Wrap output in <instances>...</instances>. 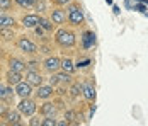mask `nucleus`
Here are the masks:
<instances>
[{"label": "nucleus", "instance_id": "1", "mask_svg": "<svg viewBox=\"0 0 148 126\" xmlns=\"http://www.w3.org/2000/svg\"><path fill=\"white\" fill-rule=\"evenodd\" d=\"M77 41L75 34L72 31H66V29H60L56 32V43H58L61 48H72Z\"/></svg>", "mask_w": 148, "mask_h": 126}, {"label": "nucleus", "instance_id": "2", "mask_svg": "<svg viewBox=\"0 0 148 126\" xmlns=\"http://www.w3.org/2000/svg\"><path fill=\"white\" fill-rule=\"evenodd\" d=\"M68 21H70V24H73V26H80V24L84 22V14H82V10H80L78 5H72V7L68 9Z\"/></svg>", "mask_w": 148, "mask_h": 126}, {"label": "nucleus", "instance_id": "3", "mask_svg": "<svg viewBox=\"0 0 148 126\" xmlns=\"http://www.w3.org/2000/svg\"><path fill=\"white\" fill-rule=\"evenodd\" d=\"M34 111H36V104L32 101H29L27 97H22V101L19 102V112L31 116V114H34Z\"/></svg>", "mask_w": 148, "mask_h": 126}, {"label": "nucleus", "instance_id": "4", "mask_svg": "<svg viewBox=\"0 0 148 126\" xmlns=\"http://www.w3.org/2000/svg\"><path fill=\"white\" fill-rule=\"evenodd\" d=\"M45 68L48 72H58L61 68V60L56 58V56H49L45 61Z\"/></svg>", "mask_w": 148, "mask_h": 126}, {"label": "nucleus", "instance_id": "5", "mask_svg": "<svg viewBox=\"0 0 148 126\" xmlns=\"http://www.w3.org/2000/svg\"><path fill=\"white\" fill-rule=\"evenodd\" d=\"M17 44H19V48H21L22 51H26V53H36V50H38L36 44L32 41H29V39H26V38H21Z\"/></svg>", "mask_w": 148, "mask_h": 126}, {"label": "nucleus", "instance_id": "6", "mask_svg": "<svg viewBox=\"0 0 148 126\" xmlns=\"http://www.w3.org/2000/svg\"><path fill=\"white\" fill-rule=\"evenodd\" d=\"M82 94H84V97L87 99V101H94L95 99V89H94V85L90 84V82H84L82 84Z\"/></svg>", "mask_w": 148, "mask_h": 126}, {"label": "nucleus", "instance_id": "7", "mask_svg": "<svg viewBox=\"0 0 148 126\" xmlns=\"http://www.w3.org/2000/svg\"><path fill=\"white\" fill-rule=\"evenodd\" d=\"M26 78H27V82H29L31 85H38V87H39V85L43 84V77H41L36 70H29L27 75H26Z\"/></svg>", "mask_w": 148, "mask_h": 126}, {"label": "nucleus", "instance_id": "8", "mask_svg": "<svg viewBox=\"0 0 148 126\" xmlns=\"http://www.w3.org/2000/svg\"><path fill=\"white\" fill-rule=\"evenodd\" d=\"M15 92H17L21 97H29L31 92H32V90H31V84H29V82H27V84L19 82V84H17V90H15Z\"/></svg>", "mask_w": 148, "mask_h": 126}, {"label": "nucleus", "instance_id": "9", "mask_svg": "<svg viewBox=\"0 0 148 126\" xmlns=\"http://www.w3.org/2000/svg\"><path fill=\"white\" fill-rule=\"evenodd\" d=\"M39 17L38 15H24L22 17V26H26V28H36L38 24H39Z\"/></svg>", "mask_w": 148, "mask_h": 126}, {"label": "nucleus", "instance_id": "10", "mask_svg": "<svg viewBox=\"0 0 148 126\" xmlns=\"http://www.w3.org/2000/svg\"><path fill=\"white\" fill-rule=\"evenodd\" d=\"M53 94V87L51 85H39L38 87V97L39 99H48Z\"/></svg>", "mask_w": 148, "mask_h": 126}, {"label": "nucleus", "instance_id": "11", "mask_svg": "<svg viewBox=\"0 0 148 126\" xmlns=\"http://www.w3.org/2000/svg\"><path fill=\"white\" fill-rule=\"evenodd\" d=\"M9 67H10V70L22 72L24 68H26V63H24V61H21V60H17V58H10V61H9Z\"/></svg>", "mask_w": 148, "mask_h": 126}, {"label": "nucleus", "instance_id": "12", "mask_svg": "<svg viewBox=\"0 0 148 126\" xmlns=\"http://www.w3.org/2000/svg\"><path fill=\"white\" fill-rule=\"evenodd\" d=\"M7 82L12 85H17L21 82V72H15V70H9L7 73Z\"/></svg>", "mask_w": 148, "mask_h": 126}, {"label": "nucleus", "instance_id": "13", "mask_svg": "<svg viewBox=\"0 0 148 126\" xmlns=\"http://www.w3.org/2000/svg\"><path fill=\"white\" fill-rule=\"evenodd\" d=\"M19 119H21V114L15 112V111H9L7 114H5V121H7L9 125H17Z\"/></svg>", "mask_w": 148, "mask_h": 126}, {"label": "nucleus", "instance_id": "14", "mask_svg": "<svg viewBox=\"0 0 148 126\" xmlns=\"http://www.w3.org/2000/svg\"><path fill=\"white\" fill-rule=\"evenodd\" d=\"M41 112H43L45 116H55V114H56V107H55V104L46 102L45 106L41 107Z\"/></svg>", "mask_w": 148, "mask_h": 126}, {"label": "nucleus", "instance_id": "15", "mask_svg": "<svg viewBox=\"0 0 148 126\" xmlns=\"http://www.w3.org/2000/svg\"><path fill=\"white\" fill-rule=\"evenodd\" d=\"M14 26V19L9 15H0V28H12Z\"/></svg>", "mask_w": 148, "mask_h": 126}, {"label": "nucleus", "instance_id": "16", "mask_svg": "<svg viewBox=\"0 0 148 126\" xmlns=\"http://www.w3.org/2000/svg\"><path fill=\"white\" fill-rule=\"evenodd\" d=\"M51 19H53L55 24H63V21H65V14H63V10H53Z\"/></svg>", "mask_w": 148, "mask_h": 126}, {"label": "nucleus", "instance_id": "17", "mask_svg": "<svg viewBox=\"0 0 148 126\" xmlns=\"http://www.w3.org/2000/svg\"><path fill=\"white\" fill-rule=\"evenodd\" d=\"M61 68L65 72H68V73H72V72L75 70V67H73V61L70 60V58H66V60H63L61 61Z\"/></svg>", "mask_w": 148, "mask_h": 126}, {"label": "nucleus", "instance_id": "18", "mask_svg": "<svg viewBox=\"0 0 148 126\" xmlns=\"http://www.w3.org/2000/svg\"><path fill=\"white\" fill-rule=\"evenodd\" d=\"M0 36L3 39H12L14 38V32H12V29H9V28H2L0 29Z\"/></svg>", "mask_w": 148, "mask_h": 126}, {"label": "nucleus", "instance_id": "19", "mask_svg": "<svg viewBox=\"0 0 148 126\" xmlns=\"http://www.w3.org/2000/svg\"><path fill=\"white\" fill-rule=\"evenodd\" d=\"M12 96V89L5 87V85H0V99H7Z\"/></svg>", "mask_w": 148, "mask_h": 126}, {"label": "nucleus", "instance_id": "20", "mask_svg": "<svg viewBox=\"0 0 148 126\" xmlns=\"http://www.w3.org/2000/svg\"><path fill=\"white\" fill-rule=\"evenodd\" d=\"M56 77H58V80H60V82H66V84H70V82H72V77H70V73H68V72L58 73Z\"/></svg>", "mask_w": 148, "mask_h": 126}, {"label": "nucleus", "instance_id": "21", "mask_svg": "<svg viewBox=\"0 0 148 126\" xmlns=\"http://www.w3.org/2000/svg\"><path fill=\"white\" fill-rule=\"evenodd\" d=\"M94 43V34L92 32H85V39H84V46L85 48H89L90 44Z\"/></svg>", "mask_w": 148, "mask_h": 126}, {"label": "nucleus", "instance_id": "22", "mask_svg": "<svg viewBox=\"0 0 148 126\" xmlns=\"http://www.w3.org/2000/svg\"><path fill=\"white\" fill-rule=\"evenodd\" d=\"M56 119L53 118V116H46V119L43 121V126H56Z\"/></svg>", "mask_w": 148, "mask_h": 126}, {"label": "nucleus", "instance_id": "23", "mask_svg": "<svg viewBox=\"0 0 148 126\" xmlns=\"http://www.w3.org/2000/svg\"><path fill=\"white\" fill-rule=\"evenodd\" d=\"M80 92H82V85H78V84H75L73 87L70 89V94H72V97H77Z\"/></svg>", "mask_w": 148, "mask_h": 126}, {"label": "nucleus", "instance_id": "24", "mask_svg": "<svg viewBox=\"0 0 148 126\" xmlns=\"http://www.w3.org/2000/svg\"><path fill=\"white\" fill-rule=\"evenodd\" d=\"M39 24H41V28L46 29V31H49V29H51V22H49L48 19H41V21H39Z\"/></svg>", "mask_w": 148, "mask_h": 126}, {"label": "nucleus", "instance_id": "25", "mask_svg": "<svg viewBox=\"0 0 148 126\" xmlns=\"http://www.w3.org/2000/svg\"><path fill=\"white\" fill-rule=\"evenodd\" d=\"M19 5H22V7H29V5H32L34 3V0H15Z\"/></svg>", "mask_w": 148, "mask_h": 126}, {"label": "nucleus", "instance_id": "26", "mask_svg": "<svg viewBox=\"0 0 148 126\" xmlns=\"http://www.w3.org/2000/svg\"><path fill=\"white\" fill-rule=\"evenodd\" d=\"M10 5H12L10 0H0V9H9Z\"/></svg>", "mask_w": 148, "mask_h": 126}, {"label": "nucleus", "instance_id": "27", "mask_svg": "<svg viewBox=\"0 0 148 126\" xmlns=\"http://www.w3.org/2000/svg\"><path fill=\"white\" fill-rule=\"evenodd\" d=\"M29 125L31 126H38V125H43V121H41V119H38V118H32V119L29 121Z\"/></svg>", "mask_w": 148, "mask_h": 126}, {"label": "nucleus", "instance_id": "28", "mask_svg": "<svg viewBox=\"0 0 148 126\" xmlns=\"http://www.w3.org/2000/svg\"><path fill=\"white\" fill-rule=\"evenodd\" d=\"M36 7H38V10H39V12H43V10H45V2H38V3H36Z\"/></svg>", "mask_w": 148, "mask_h": 126}, {"label": "nucleus", "instance_id": "29", "mask_svg": "<svg viewBox=\"0 0 148 126\" xmlns=\"http://www.w3.org/2000/svg\"><path fill=\"white\" fill-rule=\"evenodd\" d=\"M65 118H66V119H73V118H75V112H73V111L65 112Z\"/></svg>", "mask_w": 148, "mask_h": 126}, {"label": "nucleus", "instance_id": "30", "mask_svg": "<svg viewBox=\"0 0 148 126\" xmlns=\"http://www.w3.org/2000/svg\"><path fill=\"white\" fill-rule=\"evenodd\" d=\"M27 67H29V70H36V67H38V63H36V61H31V63L27 65Z\"/></svg>", "mask_w": 148, "mask_h": 126}, {"label": "nucleus", "instance_id": "31", "mask_svg": "<svg viewBox=\"0 0 148 126\" xmlns=\"http://www.w3.org/2000/svg\"><path fill=\"white\" fill-rule=\"evenodd\" d=\"M49 82H51V85H56V84L60 82V80H58V77L55 75V77H51V80H49Z\"/></svg>", "mask_w": 148, "mask_h": 126}, {"label": "nucleus", "instance_id": "32", "mask_svg": "<svg viewBox=\"0 0 148 126\" xmlns=\"http://www.w3.org/2000/svg\"><path fill=\"white\" fill-rule=\"evenodd\" d=\"M55 2H56V3H60V5H65V3H68L70 0H55Z\"/></svg>", "mask_w": 148, "mask_h": 126}, {"label": "nucleus", "instance_id": "33", "mask_svg": "<svg viewBox=\"0 0 148 126\" xmlns=\"http://www.w3.org/2000/svg\"><path fill=\"white\" fill-rule=\"evenodd\" d=\"M36 34H38V36H41V34H43V29H41V28H36Z\"/></svg>", "mask_w": 148, "mask_h": 126}, {"label": "nucleus", "instance_id": "34", "mask_svg": "<svg viewBox=\"0 0 148 126\" xmlns=\"http://www.w3.org/2000/svg\"><path fill=\"white\" fill-rule=\"evenodd\" d=\"M0 55H2V50H0Z\"/></svg>", "mask_w": 148, "mask_h": 126}]
</instances>
